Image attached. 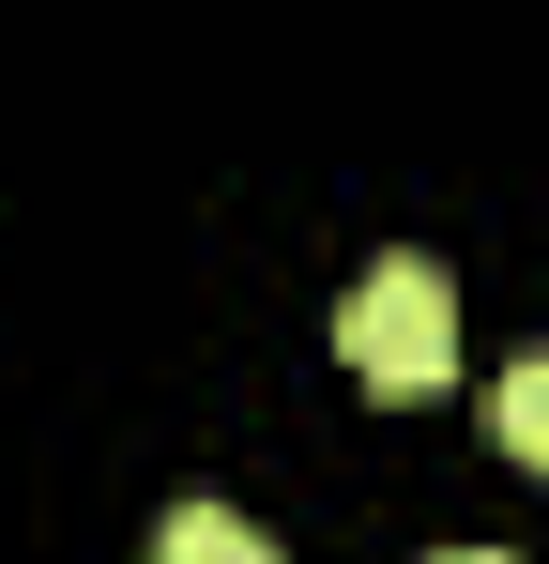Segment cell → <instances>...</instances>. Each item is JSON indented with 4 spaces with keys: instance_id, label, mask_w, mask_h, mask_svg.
I'll return each instance as SVG.
<instances>
[{
    "instance_id": "1",
    "label": "cell",
    "mask_w": 549,
    "mask_h": 564,
    "mask_svg": "<svg viewBox=\"0 0 549 564\" xmlns=\"http://www.w3.org/2000/svg\"><path fill=\"white\" fill-rule=\"evenodd\" d=\"M336 351H352L366 397H443V381H458V290H443V260H381V275H352Z\"/></svg>"
},
{
    "instance_id": "2",
    "label": "cell",
    "mask_w": 549,
    "mask_h": 564,
    "mask_svg": "<svg viewBox=\"0 0 549 564\" xmlns=\"http://www.w3.org/2000/svg\"><path fill=\"white\" fill-rule=\"evenodd\" d=\"M153 564H274V534H260V519H229V503H169Z\"/></svg>"
},
{
    "instance_id": "3",
    "label": "cell",
    "mask_w": 549,
    "mask_h": 564,
    "mask_svg": "<svg viewBox=\"0 0 549 564\" xmlns=\"http://www.w3.org/2000/svg\"><path fill=\"white\" fill-rule=\"evenodd\" d=\"M488 443H504L519 473H549V351H535V367H504V381H488Z\"/></svg>"
},
{
    "instance_id": "4",
    "label": "cell",
    "mask_w": 549,
    "mask_h": 564,
    "mask_svg": "<svg viewBox=\"0 0 549 564\" xmlns=\"http://www.w3.org/2000/svg\"><path fill=\"white\" fill-rule=\"evenodd\" d=\"M443 564H504V550H443Z\"/></svg>"
}]
</instances>
